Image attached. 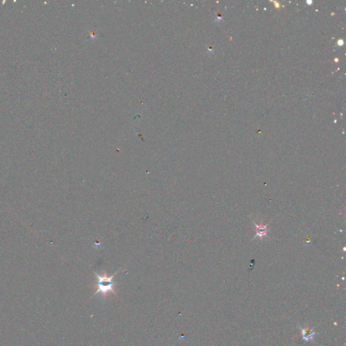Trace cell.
<instances>
[{"mask_svg": "<svg viewBox=\"0 0 346 346\" xmlns=\"http://www.w3.org/2000/svg\"><path fill=\"white\" fill-rule=\"evenodd\" d=\"M118 271L119 270H118L117 272H116L114 275L110 276H107L106 272H104L103 275H99L97 272H95V275H96L97 279L96 284L97 289L92 297L98 294H100L102 295V296L103 297H106L109 293H112L116 295V293L114 290V286L117 283L113 281V278L114 277V276L117 274Z\"/></svg>", "mask_w": 346, "mask_h": 346, "instance_id": "cell-1", "label": "cell"}, {"mask_svg": "<svg viewBox=\"0 0 346 346\" xmlns=\"http://www.w3.org/2000/svg\"><path fill=\"white\" fill-rule=\"evenodd\" d=\"M255 225L257 227V235L255 238H256L257 237H259L260 238H262L264 236H265L266 235V232H267V229H266V226H268V225H266V226H259L256 224H255Z\"/></svg>", "mask_w": 346, "mask_h": 346, "instance_id": "cell-2", "label": "cell"}, {"mask_svg": "<svg viewBox=\"0 0 346 346\" xmlns=\"http://www.w3.org/2000/svg\"><path fill=\"white\" fill-rule=\"evenodd\" d=\"M302 334L304 335V339L306 341L310 340V339H313V335H314V332L313 331V329H302Z\"/></svg>", "mask_w": 346, "mask_h": 346, "instance_id": "cell-3", "label": "cell"}]
</instances>
